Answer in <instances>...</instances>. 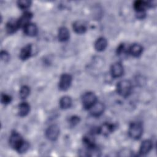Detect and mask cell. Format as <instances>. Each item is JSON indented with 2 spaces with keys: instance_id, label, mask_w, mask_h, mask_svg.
Instances as JSON below:
<instances>
[{
  "instance_id": "30",
  "label": "cell",
  "mask_w": 157,
  "mask_h": 157,
  "mask_svg": "<svg viewBox=\"0 0 157 157\" xmlns=\"http://www.w3.org/2000/svg\"><path fill=\"white\" fill-rule=\"evenodd\" d=\"M1 59L4 61L5 62L7 61L9 59V53L6 52V51H2L1 53Z\"/></svg>"
},
{
  "instance_id": "14",
  "label": "cell",
  "mask_w": 157,
  "mask_h": 157,
  "mask_svg": "<svg viewBox=\"0 0 157 157\" xmlns=\"http://www.w3.org/2000/svg\"><path fill=\"white\" fill-rule=\"evenodd\" d=\"M31 52H32V48L31 45H27L25 47H24L20 53V57L21 59L25 60L29 58L31 55Z\"/></svg>"
},
{
  "instance_id": "3",
  "label": "cell",
  "mask_w": 157,
  "mask_h": 157,
  "mask_svg": "<svg viewBox=\"0 0 157 157\" xmlns=\"http://www.w3.org/2000/svg\"><path fill=\"white\" fill-rule=\"evenodd\" d=\"M96 95L91 92L86 93L82 97V104L85 109H90L96 102Z\"/></svg>"
},
{
  "instance_id": "25",
  "label": "cell",
  "mask_w": 157,
  "mask_h": 157,
  "mask_svg": "<svg viewBox=\"0 0 157 157\" xmlns=\"http://www.w3.org/2000/svg\"><path fill=\"white\" fill-rule=\"evenodd\" d=\"M28 148H29V144L27 142L23 140L17 150L19 153H22L26 152Z\"/></svg>"
},
{
  "instance_id": "21",
  "label": "cell",
  "mask_w": 157,
  "mask_h": 157,
  "mask_svg": "<svg viewBox=\"0 0 157 157\" xmlns=\"http://www.w3.org/2000/svg\"><path fill=\"white\" fill-rule=\"evenodd\" d=\"M72 104V100L71 98L69 96H65L61 98L59 101V105L60 107L63 109H66L69 108Z\"/></svg>"
},
{
  "instance_id": "9",
  "label": "cell",
  "mask_w": 157,
  "mask_h": 157,
  "mask_svg": "<svg viewBox=\"0 0 157 157\" xmlns=\"http://www.w3.org/2000/svg\"><path fill=\"white\" fill-rule=\"evenodd\" d=\"M33 17V14L29 12H25L22 16L18 20V23L19 25V27H25L29 23V21Z\"/></svg>"
},
{
  "instance_id": "11",
  "label": "cell",
  "mask_w": 157,
  "mask_h": 157,
  "mask_svg": "<svg viewBox=\"0 0 157 157\" xmlns=\"http://www.w3.org/2000/svg\"><path fill=\"white\" fill-rule=\"evenodd\" d=\"M73 29L77 33L83 34L86 30V25L84 21L78 20L74 23Z\"/></svg>"
},
{
  "instance_id": "22",
  "label": "cell",
  "mask_w": 157,
  "mask_h": 157,
  "mask_svg": "<svg viewBox=\"0 0 157 157\" xmlns=\"http://www.w3.org/2000/svg\"><path fill=\"white\" fill-rule=\"evenodd\" d=\"M83 142L88 147L94 145V139L93 136L91 134L85 136L83 138Z\"/></svg>"
},
{
  "instance_id": "20",
  "label": "cell",
  "mask_w": 157,
  "mask_h": 157,
  "mask_svg": "<svg viewBox=\"0 0 157 157\" xmlns=\"http://www.w3.org/2000/svg\"><path fill=\"white\" fill-rule=\"evenodd\" d=\"M29 105L26 102H22L20 104L18 107V113L21 117L26 116L29 112Z\"/></svg>"
},
{
  "instance_id": "6",
  "label": "cell",
  "mask_w": 157,
  "mask_h": 157,
  "mask_svg": "<svg viewBox=\"0 0 157 157\" xmlns=\"http://www.w3.org/2000/svg\"><path fill=\"white\" fill-rule=\"evenodd\" d=\"M23 140L20 135L17 132H13L9 139V144L13 148L17 150Z\"/></svg>"
},
{
  "instance_id": "4",
  "label": "cell",
  "mask_w": 157,
  "mask_h": 157,
  "mask_svg": "<svg viewBox=\"0 0 157 157\" xmlns=\"http://www.w3.org/2000/svg\"><path fill=\"white\" fill-rule=\"evenodd\" d=\"M72 83V77L67 74H64L61 75L59 82V88L61 90H67Z\"/></svg>"
},
{
  "instance_id": "5",
  "label": "cell",
  "mask_w": 157,
  "mask_h": 157,
  "mask_svg": "<svg viewBox=\"0 0 157 157\" xmlns=\"http://www.w3.org/2000/svg\"><path fill=\"white\" fill-rule=\"evenodd\" d=\"M59 134V127L56 124H53L48 128L46 131L45 135L48 139L50 140H55Z\"/></svg>"
},
{
  "instance_id": "28",
  "label": "cell",
  "mask_w": 157,
  "mask_h": 157,
  "mask_svg": "<svg viewBox=\"0 0 157 157\" xmlns=\"http://www.w3.org/2000/svg\"><path fill=\"white\" fill-rule=\"evenodd\" d=\"M79 121H80V118L78 117L73 116L69 120V124L71 126H75L76 124H77L79 123Z\"/></svg>"
},
{
  "instance_id": "23",
  "label": "cell",
  "mask_w": 157,
  "mask_h": 157,
  "mask_svg": "<svg viewBox=\"0 0 157 157\" xmlns=\"http://www.w3.org/2000/svg\"><path fill=\"white\" fill-rule=\"evenodd\" d=\"M100 153L99 149L95 145L88 147V155L90 156H99Z\"/></svg>"
},
{
  "instance_id": "15",
  "label": "cell",
  "mask_w": 157,
  "mask_h": 157,
  "mask_svg": "<svg viewBox=\"0 0 157 157\" xmlns=\"http://www.w3.org/2000/svg\"><path fill=\"white\" fill-rule=\"evenodd\" d=\"M18 28L20 27L18 23V20L16 21L15 20H10V21H8L6 25L7 31L9 34H12L15 33L18 29Z\"/></svg>"
},
{
  "instance_id": "19",
  "label": "cell",
  "mask_w": 157,
  "mask_h": 157,
  "mask_svg": "<svg viewBox=\"0 0 157 157\" xmlns=\"http://www.w3.org/2000/svg\"><path fill=\"white\" fill-rule=\"evenodd\" d=\"M142 47L137 44H133L129 48V52L130 53L135 56V57H137L139 56H140L142 52Z\"/></svg>"
},
{
  "instance_id": "13",
  "label": "cell",
  "mask_w": 157,
  "mask_h": 157,
  "mask_svg": "<svg viewBox=\"0 0 157 157\" xmlns=\"http://www.w3.org/2000/svg\"><path fill=\"white\" fill-rule=\"evenodd\" d=\"M114 129V126L112 124L105 123L101 127L98 128V132L99 133H101L105 136H107L111 133Z\"/></svg>"
},
{
  "instance_id": "10",
  "label": "cell",
  "mask_w": 157,
  "mask_h": 157,
  "mask_svg": "<svg viewBox=\"0 0 157 157\" xmlns=\"http://www.w3.org/2000/svg\"><path fill=\"white\" fill-rule=\"evenodd\" d=\"M152 148V142L150 140H144L140 147L139 152L141 155H146Z\"/></svg>"
},
{
  "instance_id": "12",
  "label": "cell",
  "mask_w": 157,
  "mask_h": 157,
  "mask_svg": "<svg viewBox=\"0 0 157 157\" xmlns=\"http://www.w3.org/2000/svg\"><path fill=\"white\" fill-rule=\"evenodd\" d=\"M24 31L29 36H34L37 33V28L36 25L29 23L24 27Z\"/></svg>"
},
{
  "instance_id": "1",
  "label": "cell",
  "mask_w": 157,
  "mask_h": 157,
  "mask_svg": "<svg viewBox=\"0 0 157 157\" xmlns=\"http://www.w3.org/2000/svg\"><path fill=\"white\" fill-rule=\"evenodd\" d=\"M118 93L123 97L128 96L131 91L132 85L131 83L127 80H123L118 82L117 86Z\"/></svg>"
},
{
  "instance_id": "27",
  "label": "cell",
  "mask_w": 157,
  "mask_h": 157,
  "mask_svg": "<svg viewBox=\"0 0 157 157\" xmlns=\"http://www.w3.org/2000/svg\"><path fill=\"white\" fill-rule=\"evenodd\" d=\"M11 97L7 94H2L1 95V102L4 104H7L11 102Z\"/></svg>"
},
{
  "instance_id": "17",
  "label": "cell",
  "mask_w": 157,
  "mask_h": 157,
  "mask_svg": "<svg viewBox=\"0 0 157 157\" xmlns=\"http://www.w3.org/2000/svg\"><path fill=\"white\" fill-rule=\"evenodd\" d=\"M58 39L61 42L67 40L69 37V32L68 29L65 27L60 28L58 31Z\"/></svg>"
},
{
  "instance_id": "26",
  "label": "cell",
  "mask_w": 157,
  "mask_h": 157,
  "mask_svg": "<svg viewBox=\"0 0 157 157\" xmlns=\"http://www.w3.org/2000/svg\"><path fill=\"white\" fill-rule=\"evenodd\" d=\"M31 3V1H26V0H25V1H19L17 2L18 7L20 9H28L30 6Z\"/></svg>"
},
{
  "instance_id": "8",
  "label": "cell",
  "mask_w": 157,
  "mask_h": 157,
  "mask_svg": "<svg viewBox=\"0 0 157 157\" xmlns=\"http://www.w3.org/2000/svg\"><path fill=\"white\" fill-rule=\"evenodd\" d=\"M112 75L113 77H120L123 74V67L121 64L119 63H115L111 67Z\"/></svg>"
},
{
  "instance_id": "24",
  "label": "cell",
  "mask_w": 157,
  "mask_h": 157,
  "mask_svg": "<svg viewBox=\"0 0 157 157\" xmlns=\"http://www.w3.org/2000/svg\"><path fill=\"white\" fill-rule=\"evenodd\" d=\"M30 90L29 88L27 86H23L20 91V96L21 99L26 98L29 94Z\"/></svg>"
},
{
  "instance_id": "7",
  "label": "cell",
  "mask_w": 157,
  "mask_h": 157,
  "mask_svg": "<svg viewBox=\"0 0 157 157\" xmlns=\"http://www.w3.org/2000/svg\"><path fill=\"white\" fill-rule=\"evenodd\" d=\"M90 113L93 116L98 117L101 115L104 110V105L101 102H96L90 109Z\"/></svg>"
},
{
  "instance_id": "16",
  "label": "cell",
  "mask_w": 157,
  "mask_h": 157,
  "mask_svg": "<svg viewBox=\"0 0 157 157\" xmlns=\"http://www.w3.org/2000/svg\"><path fill=\"white\" fill-rule=\"evenodd\" d=\"M107 45V41L104 37L99 38L95 42L94 47L97 51L101 52L105 50Z\"/></svg>"
},
{
  "instance_id": "2",
  "label": "cell",
  "mask_w": 157,
  "mask_h": 157,
  "mask_svg": "<svg viewBox=\"0 0 157 157\" xmlns=\"http://www.w3.org/2000/svg\"><path fill=\"white\" fill-rule=\"evenodd\" d=\"M142 125L139 122L132 123L129 128L128 133L129 136L134 139H139L142 134Z\"/></svg>"
},
{
  "instance_id": "18",
  "label": "cell",
  "mask_w": 157,
  "mask_h": 157,
  "mask_svg": "<svg viewBox=\"0 0 157 157\" xmlns=\"http://www.w3.org/2000/svg\"><path fill=\"white\" fill-rule=\"evenodd\" d=\"M149 6L148 2L142 1H136L134 4V8L136 12H145V9Z\"/></svg>"
},
{
  "instance_id": "29",
  "label": "cell",
  "mask_w": 157,
  "mask_h": 157,
  "mask_svg": "<svg viewBox=\"0 0 157 157\" xmlns=\"http://www.w3.org/2000/svg\"><path fill=\"white\" fill-rule=\"evenodd\" d=\"M126 53V48L123 44L120 45L117 48V54L118 55H124Z\"/></svg>"
}]
</instances>
